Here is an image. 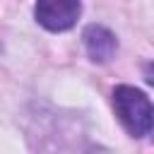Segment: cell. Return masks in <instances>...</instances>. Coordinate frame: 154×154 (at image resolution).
<instances>
[{"label":"cell","instance_id":"cell-1","mask_svg":"<svg viewBox=\"0 0 154 154\" xmlns=\"http://www.w3.org/2000/svg\"><path fill=\"white\" fill-rule=\"evenodd\" d=\"M113 106L118 120L132 137H147L152 132V103L144 91L120 84L113 89Z\"/></svg>","mask_w":154,"mask_h":154},{"label":"cell","instance_id":"cell-2","mask_svg":"<svg viewBox=\"0 0 154 154\" xmlns=\"http://www.w3.org/2000/svg\"><path fill=\"white\" fill-rule=\"evenodd\" d=\"M36 22L48 31H67L82 14V0H36Z\"/></svg>","mask_w":154,"mask_h":154},{"label":"cell","instance_id":"cell-3","mask_svg":"<svg viewBox=\"0 0 154 154\" xmlns=\"http://www.w3.org/2000/svg\"><path fill=\"white\" fill-rule=\"evenodd\" d=\"M82 38H84V48L94 63H108L118 51V41L113 36V31H108L101 24H89L84 29Z\"/></svg>","mask_w":154,"mask_h":154}]
</instances>
